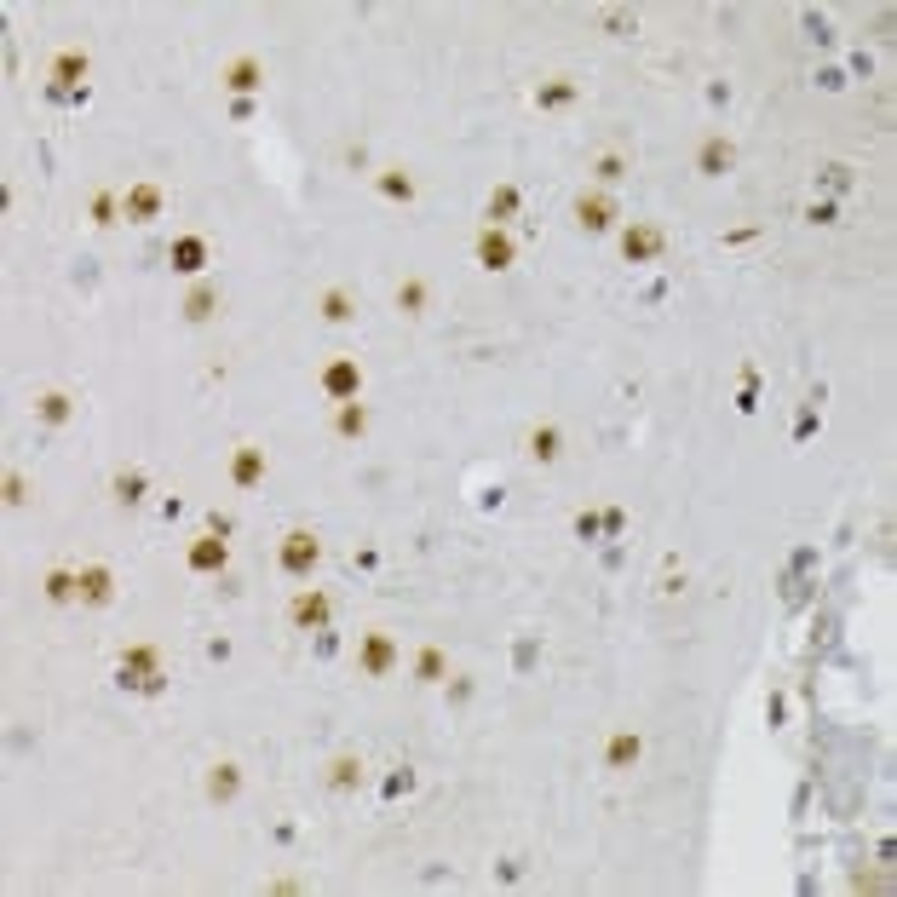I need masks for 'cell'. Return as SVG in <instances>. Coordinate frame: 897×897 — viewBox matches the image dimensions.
<instances>
[{
  "label": "cell",
  "instance_id": "obj_4",
  "mask_svg": "<svg viewBox=\"0 0 897 897\" xmlns=\"http://www.w3.org/2000/svg\"><path fill=\"white\" fill-rule=\"evenodd\" d=\"M662 248H667V236L650 219H633V225L621 230V259L627 265H650V259H662Z\"/></svg>",
  "mask_w": 897,
  "mask_h": 897
},
{
  "label": "cell",
  "instance_id": "obj_5",
  "mask_svg": "<svg viewBox=\"0 0 897 897\" xmlns=\"http://www.w3.org/2000/svg\"><path fill=\"white\" fill-rule=\"evenodd\" d=\"M472 259H478L483 271H512V259H518V242H512L501 225H483L478 236H472Z\"/></svg>",
  "mask_w": 897,
  "mask_h": 897
},
{
  "label": "cell",
  "instance_id": "obj_26",
  "mask_svg": "<svg viewBox=\"0 0 897 897\" xmlns=\"http://www.w3.org/2000/svg\"><path fill=\"white\" fill-rule=\"evenodd\" d=\"M374 190L386 196V202H414V179L403 167H386V173H374Z\"/></svg>",
  "mask_w": 897,
  "mask_h": 897
},
{
  "label": "cell",
  "instance_id": "obj_14",
  "mask_svg": "<svg viewBox=\"0 0 897 897\" xmlns=\"http://www.w3.org/2000/svg\"><path fill=\"white\" fill-rule=\"evenodd\" d=\"M81 604H87V610L115 604V575L104 570V564H81Z\"/></svg>",
  "mask_w": 897,
  "mask_h": 897
},
{
  "label": "cell",
  "instance_id": "obj_24",
  "mask_svg": "<svg viewBox=\"0 0 897 897\" xmlns=\"http://www.w3.org/2000/svg\"><path fill=\"white\" fill-rule=\"evenodd\" d=\"M317 311H322V322H351L357 317V299H351V288H322Z\"/></svg>",
  "mask_w": 897,
  "mask_h": 897
},
{
  "label": "cell",
  "instance_id": "obj_9",
  "mask_svg": "<svg viewBox=\"0 0 897 897\" xmlns=\"http://www.w3.org/2000/svg\"><path fill=\"white\" fill-rule=\"evenodd\" d=\"M731 167H736V144L725 133H708L702 150H696V173H702V179H725Z\"/></svg>",
  "mask_w": 897,
  "mask_h": 897
},
{
  "label": "cell",
  "instance_id": "obj_28",
  "mask_svg": "<svg viewBox=\"0 0 897 897\" xmlns=\"http://www.w3.org/2000/svg\"><path fill=\"white\" fill-rule=\"evenodd\" d=\"M357 782H363V759H357V754H340L334 765H328V788H334V794L357 788Z\"/></svg>",
  "mask_w": 897,
  "mask_h": 897
},
{
  "label": "cell",
  "instance_id": "obj_29",
  "mask_svg": "<svg viewBox=\"0 0 897 897\" xmlns=\"http://www.w3.org/2000/svg\"><path fill=\"white\" fill-rule=\"evenodd\" d=\"M443 673H449V662H443V650H437V644H426V650L414 656V679H420V685H437Z\"/></svg>",
  "mask_w": 897,
  "mask_h": 897
},
{
  "label": "cell",
  "instance_id": "obj_1",
  "mask_svg": "<svg viewBox=\"0 0 897 897\" xmlns=\"http://www.w3.org/2000/svg\"><path fill=\"white\" fill-rule=\"evenodd\" d=\"M115 673H121V685L138 690V696H156L161 690V656H156V644H127L121 656H115Z\"/></svg>",
  "mask_w": 897,
  "mask_h": 897
},
{
  "label": "cell",
  "instance_id": "obj_11",
  "mask_svg": "<svg viewBox=\"0 0 897 897\" xmlns=\"http://www.w3.org/2000/svg\"><path fill=\"white\" fill-rule=\"evenodd\" d=\"M575 225L581 230H610L616 225V202H610V196H604V190H581V196H575Z\"/></svg>",
  "mask_w": 897,
  "mask_h": 897
},
{
  "label": "cell",
  "instance_id": "obj_3",
  "mask_svg": "<svg viewBox=\"0 0 897 897\" xmlns=\"http://www.w3.org/2000/svg\"><path fill=\"white\" fill-rule=\"evenodd\" d=\"M403 662V650H397V639H391L386 627H368L363 644H357V667H363L368 679H386L391 667Z\"/></svg>",
  "mask_w": 897,
  "mask_h": 897
},
{
  "label": "cell",
  "instance_id": "obj_2",
  "mask_svg": "<svg viewBox=\"0 0 897 897\" xmlns=\"http://www.w3.org/2000/svg\"><path fill=\"white\" fill-rule=\"evenodd\" d=\"M276 564H282V575H294V581H311V570L322 564V541L311 529H288L282 547H276Z\"/></svg>",
  "mask_w": 897,
  "mask_h": 897
},
{
  "label": "cell",
  "instance_id": "obj_27",
  "mask_svg": "<svg viewBox=\"0 0 897 897\" xmlns=\"http://www.w3.org/2000/svg\"><path fill=\"white\" fill-rule=\"evenodd\" d=\"M512 213H518V190H512V184H495L489 202H483V219H489V225H506Z\"/></svg>",
  "mask_w": 897,
  "mask_h": 897
},
{
  "label": "cell",
  "instance_id": "obj_22",
  "mask_svg": "<svg viewBox=\"0 0 897 897\" xmlns=\"http://www.w3.org/2000/svg\"><path fill=\"white\" fill-rule=\"evenodd\" d=\"M570 104H575V81H570V75H552V81L535 87V110H570Z\"/></svg>",
  "mask_w": 897,
  "mask_h": 897
},
{
  "label": "cell",
  "instance_id": "obj_19",
  "mask_svg": "<svg viewBox=\"0 0 897 897\" xmlns=\"http://www.w3.org/2000/svg\"><path fill=\"white\" fill-rule=\"evenodd\" d=\"M167 259H173V271L196 276V271L207 265V242H202V236H179V242L167 248Z\"/></svg>",
  "mask_w": 897,
  "mask_h": 897
},
{
  "label": "cell",
  "instance_id": "obj_32",
  "mask_svg": "<svg viewBox=\"0 0 897 897\" xmlns=\"http://www.w3.org/2000/svg\"><path fill=\"white\" fill-rule=\"evenodd\" d=\"M397 305H403L409 317H420V311H426V282H420V276H409V282H397Z\"/></svg>",
  "mask_w": 897,
  "mask_h": 897
},
{
  "label": "cell",
  "instance_id": "obj_16",
  "mask_svg": "<svg viewBox=\"0 0 897 897\" xmlns=\"http://www.w3.org/2000/svg\"><path fill=\"white\" fill-rule=\"evenodd\" d=\"M639 759H644V736L639 731H616L610 742H604V765H610V771H633Z\"/></svg>",
  "mask_w": 897,
  "mask_h": 897
},
{
  "label": "cell",
  "instance_id": "obj_30",
  "mask_svg": "<svg viewBox=\"0 0 897 897\" xmlns=\"http://www.w3.org/2000/svg\"><path fill=\"white\" fill-rule=\"evenodd\" d=\"M110 489H115V501H121V506H138V501H144V472H138V466H133V472H115Z\"/></svg>",
  "mask_w": 897,
  "mask_h": 897
},
{
  "label": "cell",
  "instance_id": "obj_33",
  "mask_svg": "<svg viewBox=\"0 0 897 897\" xmlns=\"http://www.w3.org/2000/svg\"><path fill=\"white\" fill-rule=\"evenodd\" d=\"M593 173H598V179H604V184H616L621 173H627V156H621V150H604V156L593 161Z\"/></svg>",
  "mask_w": 897,
  "mask_h": 897
},
{
  "label": "cell",
  "instance_id": "obj_20",
  "mask_svg": "<svg viewBox=\"0 0 897 897\" xmlns=\"http://www.w3.org/2000/svg\"><path fill=\"white\" fill-rule=\"evenodd\" d=\"M69 414H75V397H69V391H41V397H35V420H41V426H64Z\"/></svg>",
  "mask_w": 897,
  "mask_h": 897
},
{
  "label": "cell",
  "instance_id": "obj_6",
  "mask_svg": "<svg viewBox=\"0 0 897 897\" xmlns=\"http://www.w3.org/2000/svg\"><path fill=\"white\" fill-rule=\"evenodd\" d=\"M322 391H328V403H357V397H363V368H357V357H334V363L322 368Z\"/></svg>",
  "mask_w": 897,
  "mask_h": 897
},
{
  "label": "cell",
  "instance_id": "obj_21",
  "mask_svg": "<svg viewBox=\"0 0 897 897\" xmlns=\"http://www.w3.org/2000/svg\"><path fill=\"white\" fill-rule=\"evenodd\" d=\"M564 455V432H558V426H535V432H529V460H535V466H552V460Z\"/></svg>",
  "mask_w": 897,
  "mask_h": 897
},
{
  "label": "cell",
  "instance_id": "obj_8",
  "mask_svg": "<svg viewBox=\"0 0 897 897\" xmlns=\"http://www.w3.org/2000/svg\"><path fill=\"white\" fill-rule=\"evenodd\" d=\"M184 564H190L196 575H225V564H230L225 535H213V529H207V535H196V541L184 547Z\"/></svg>",
  "mask_w": 897,
  "mask_h": 897
},
{
  "label": "cell",
  "instance_id": "obj_34",
  "mask_svg": "<svg viewBox=\"0 0 897 897\" xmlns=\"http://www.w3.org/2000/svg\"><path fill=\"white\" fill-rule=\"evenodd\" d=\"M0 489H6V506H23V501H29V483H23L18 472H6V483H0Z\"/></svg>",
  "mask_w": 897,
  "mask_h": 897
},
{
  "label": "cell",
  "instance_id": "obj_13",
  "mask_svg": "<svg viewBox=\"0 0 897 897\" xmlns=\"http://www.w3.org/2000/svg\"><path fill=\"white\" fill-rule=\"evenodd\" d=\"M87 69H92V58L81 52V46H64V52H52V64H46V75L58 81V87H81L87 81ZM87 92V87H81Z\"/></svg>",
  "mask_w": 897,
  "mask_h": 897
},
{
  "label": "cell",
  "instance_id": "obj_23",
  "mask_svg": "<svg viewBox=\"0 0 897 897\" xmlns=\"http://www.w3.org/2000/svg\"><path fill=\"white\" fill-rule=\"evenodd\" d=\"M213 311H219V288H213V282H196V288L184 294V322H207Z\"/></svg>",
  "mask_w": 897,
  "mask_h": 897
},
{
  "label": "cell",
  "instance_id": "obj_31",
  "mask_svg": "<svg viewBox=\"0 0 897 897\" xmlns=\"http://www.w3.org/2000/svg\"><path fill=\"white\" fill-rule=\"evenodd\" d=\"M87 213H92V225H115V219H121V196H110V190H92Z\"/></svg>",
  "mask_w": 897,
  "mask_h": 897
},
{
  "label": "cell",
  "instance_id": "obj_12",
  "mask_svg": "<svg viewBox=\"0 0 897 897\" xmlns=\"http://www.w3.org/2000/svg\"><path fill=\"white\" fill-rule=\"evenodd\" d=\"M265 466H271V460H265L259 443H236V449H230V483H236V489L265 483Z\"/></svg>",
  "mask_w": 897,
  "mask_h": 897
},
{
  "label": "cell",
  "instance_id": "obj_25",
  "mask_svg": "<svg viewBox=\"0 0 897 897\" xmlns=\"http://www.w3.org/2000/svg\"><path fill=\"white\" fill-rule=\"evenodd\" d=\"M334 432L340 437H363L368 432V403L357 397V403H334Z\"/></svg>",
  "mask_w": 897,
  "mask_h": 897
},
{
  "label": "cell",
  "instance_id": "obj_18",
  "mask_svg": "<svg viewBox=\"0 0 897 897\" xmlns=\"http://www.w3.org/2000/svg\"><path fill=\"white\" fill-rule=\"evenodd\" d=\"M242 794V765H230V759H219L213 771H207V800H219V805H230Z\"/></svg>",
  "mask_w": 897,
  "mask_h": 897
},
{
  "label": "cell",
  "instance_id": "obj_17",
  "mask_svg": "<svg viewBox=\"0 0 897 897\" xmlns=\"http://www.w3.org/2000/svg\"><path fill=\"white\" fill-rule=\"evenodd\" d=\"M219 81H225L230 92H259L265 87V64H259V58H230V64L219 69Z\"/></svg>",
  "mask_w": 897,
  "mask_h": 897
},
{
  "label": "cell",
  "instance_id": "obj_15",
  "mask_svg": "<svg viewBox=\"0 0 897 897\" xmlns=\"http://www.w3.org/2000/svg\"><path fill=\"white\" fill-rule=\"evenodd\" d=\"M41 587H46V604H58V610H69V604H81V570H46L41 575Z\"/></svg>",
  "mask_w": 897,
  "mask_h": 897
},
{
  "label": "cell",
  "instance_id": "obj_7",
  "mask_svg": "<svg viewBox=\"0 0 897 897\" xmlns=\"http://www.w3.org/2000/svg\"><path fill=\"white\" fill-rule=\"evenodd\" d=\"M328 616H334V598L322 593V587H305V593H294V604H288V621H294L299 633H322Z\"/></svg>",
  "mask_w": 897,
  "mask_h": 897
},
{
  "label": "cell",
  "instance_id": "obj_10",
  "mask_svg": "<svg viewBox=\"0 0 897 897\" xmlns=\"http://www.w3.org/2000/svg\"><path fill=\"white\" fill-rule=\"evenodd\" d=\"M121 219H127V225H150V219H161V190L156 184H127V190H121Z\"/></svg>",
  "mask_w": 897,
  "mask_h": 897
},
{
  "label": "cell",
  "instance_id": "obj_35",
  "mask_svg": "<svg viewBox=\"0 0 897 897\" xmlns=\"http://www.w3.org/2000/svg\"><path fill=\"white\" fill-rule=\"evenodd\" d=\"M604 29H610V35H627V29H633V18H627V12H610V18H604Z\"/></svg>",
  "mask_w": 897,
  "mask_h": 897
}]
</instances>
